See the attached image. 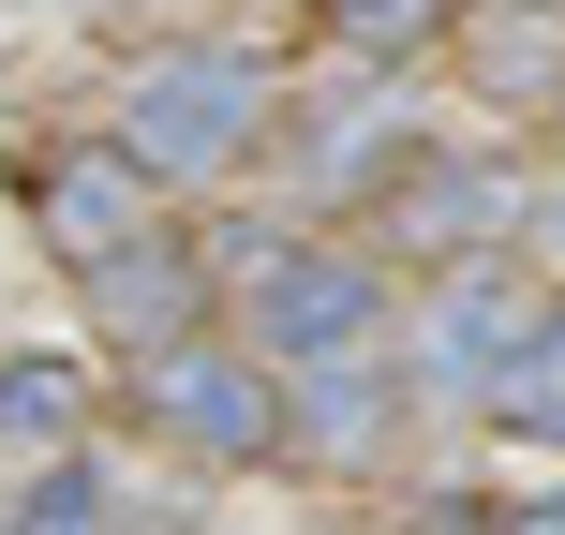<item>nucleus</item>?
I'll list each match as a JSON object with an SVG mask.
<instances>
[{
	"mask_svg": "<svg viewBox=\"0 0 565 535\" xmlns=\"http://www.w3.org/2000/svg\"><path fill=\"white\" fill-rule=\"evenodd\" d=\"M254 135H268V60L254 45H164L135 75V119H119V149L149 179H224Z\"/></svg>",
	"mask_w": 565,
	"mask_h": 535,
	"instance_id": "nucleus-1",
	"label": "nucleus"
},
{
	"mask_svg": "<svg viewBox=\"0 0 565 535\" xmlns=\"http://www.w3.org/2000/svg\"><path fill=\"white\" fill-rule=\"evenodd\" d=\"M149 194H164V179L135 164V149L119 135H75V149H45V164H30V224H45V254L75 268V282H105L119 254H149Z\"/></svg>",
	"mask_w": 565,
	"mask_h": 535,
	"instance_id": "nucleus-2",
	"label": "nucleus"
},
{
	"mask_svg": "<svg viewBox=\"0 0 565 535\" xmlns=\"http://www.w3.org/2000/svg\"><path fill=\"white\" fill-rule=\"evenodd\" d=\"M135 417L179 431V447H209V461H268L282 447V387H268L254 357H224V342H149Z\"/></svg>",
	"mask_w": 565,
	"mask_h": 535,
	"instance_id": "nucleus-3",
	"label": "nucleus"
},
{
	"mask_svg": "<svg viewBox=\"0 0 565 535\" xmlns=\"http://www.w3.org/2000/svg\"><path fill=\"white\" fill-rule=\"evenodd\" d=\"M372 328H387V268L372 254H268L254 268V342L268 357L328 372V357H372Z\"/></svg>",
	"mask_w": 565,
	"mask_h": 535,
	"instance_id": "nucleus-4",
	"label": "nucleus"
},
{
	"mask_svg": "<svg viewBox=\"0 0 565 535\" xmlns=\"http://www.w3.org/2000/svg\"><path fill=\"white\" fill-rule=\"evenodd\" d=\"M536 328H551V312H536V282H521L507 254H477V268H447V298H431L417 372H431V387H477V402H491L521 357H536Z\"/></svg>",
	"mask_w": 565,
	"mask_h": 535,
	"instance_id": "nucleus-5",
	"label": "nucleus"
},
{
	"mask_svg": "<svg viewBox=\"0 0 565 535\" xmlns=\"http://www.w3.org/2000/svg\"><path fill=\"white\" fill-rule=\"evenodd\" d=\"M387 238H402V254H461V268H477L491 238H507V164H477V149L402 164V179H387Z\"/></svg>",
	"mask_w": 565,
	"mask_h": 535,
	"instance_id": "nucleus-6",
	"label": "nucleus"
},
{
	"mask_svg": "<svg viewBox=\"0 0 565 535\" xmlns=\"http://www.w3.org/2000/svg\"><path fill=\"white\" fill-rule=\"evenodd\" d=\"M387 372H358V357H328V372H298V402H282V431H298V447H328V461H372L387 447Z\"/></svg>",
	"mask_w": 565,
	"mask_h": 535,
	"instance_id": "nucleus-7",
	"label": "nucleus"
},
{
	"mask_svg": "<svg viewBox=\"0 0 565 535\" xmlns=\"http://www.w3.org/2000/svg\"><path fill=\"white\" fill-rule=\"evenodd\" d=\"M89 298H105V328H119V342H194V254H179V238L119 254Z\"/></svg>",
	"mask_w": 565,
	"mask_h": 535,
	"instance_id": "nucleus-8",
	"label": "nucleus"
},
{
	"mask_svg": "<svg viewBox=\"0 0 565 535\" xmlns=\"http://www.w3.org/2000/svg\"><path fill=\"white\" fill-rule=\"evenodd\" d=\"M477 89H507V105H536V89H565L551 0H491V15H477Z\"/></svg>",
	"mask_w": 565,
	"mask_h": 535,
	"instance_id": "nucleus-9",
	"label": "nucleus"
},
{
	"mask_svg": "<svg viewBox=\"0 0 565 535\" xmlns=\"http://www.w3.org/2000/svg\"><path fill=\"white\" fill-rule=\"evenodd\" d=\"M372 164L402 179V149H372V89H342V105H312V149H298V179H312V194H358Z\"/></svg>",
	"mask_w": 565,
	"mask_h": 535,
	"instance_id": "nucleus-10",
	"label": "nucleus"
},
{
	"mask_svg": "<svg viewBox=\"0 0 565 535\" xmlns=\"http://www.w3.org/2000/svg\"><path fill=\"white\" fill-rule=\"evenodd\" d=\"M491 402H507V431H536V447H565V312L536 328V357H521V372H507Z\"/></svg>",
	"mask_w": 565,
	"mask_h": 535,
	"instance_id": "nucleus-11",
	"label": "nucleus"
},
{
	"mask_svg": "<svg viewBox=\"0 0 565 535\" xmlns=\"http://www.w3.org/2000/svg\"><path fill=\"white\" fill-rule=\"evenodd\" d=\"M0 431H15V447H60V431H75V372L15 357V372H0Z\"/></svg>",
	"mask_w": 565,
	"mask_h": 535,
	"instance_id": "nucleus-12",
	"label": "nucleus"
},
{
	"mask_svg": "<svg viewBox=\"0 0 565 535\" xmlns=\"http://www.w3.org/2000/svg\"><path fill=\"white\" fill-rule=\"evenodd\" d=\"M328 30H342L358 60H417L431 30H447V0H328Z\"/></svg>",
	"mask_w": 565,
	"mask_h": 535,
	"instance_id": "nucleus-13",
	"label": "nucleus"
},
{
	"mask_svg": "<svg viewBox=\"0 0 565 535\" xmlns=\"http://www.w3.org/2000/svg\"><path fill=\"white\" fill-rule=\"evenodd\" d=\"M89 521H105V477H89V461H45V491H30L15 535H89Z\"/></svg>",
	"mask_w": 565,
	"mask_h": 535,
	"instance_id": "nucleus-14",
	"label": "nucleus"
},
{
	"mask_svg": "<svg viewBox=\"0 0 565 535\" xmlns=\"http://www.w3.org/2000/svg\"><path fill=\"white\" fill-rule=\"evenodd\" d=\"M491 535H565V491H536V506H491Z\"/></svg>",
	"mask_w": 565,
	"mask_h": 535,
	"instance_id": "nucleus-15",
	"label": "nucleus"
},
{
	"mask_svg": "<svg viewBox=\"0 0 565 535\" xmlns=\"http://www.w3.org/2000/svg\"><path fill=\"white\" fill-rule=\"evenodd\" d=\"M536 238H551V254H565V179H551V194H536Z\"/></svg>",
	"mask_w": 565,
	"mask_h": 535,
	"instance_id": "nucleus-16",
	"label": "nucleus"
}]
</instances>
